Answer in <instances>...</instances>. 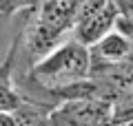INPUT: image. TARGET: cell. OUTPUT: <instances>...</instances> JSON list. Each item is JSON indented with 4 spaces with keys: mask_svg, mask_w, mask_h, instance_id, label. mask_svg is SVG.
Here are the masks:
<instances>
[{
    "mask_svg": "<svg viewBox=\"0 0 133 126\" xmlns=\"http://www.w3.org/2000/svg\"><path fill=\"white\" fill-rule=\"evenodd\" d=\"M118 20H120V13H118V9H115V5L109 0V2H107L104 7H100L95 13L82 18L80 22L76 24V29H73L76 40L80 42V44H84V47L91 49L104 36H109L111 31H115Z\"/></svg>",
    "mask_w": 133,
    "mask_h": 126,
    "instance_id": "cell-3",
    "label": "cell"
},
{
    "mask_svg": "<svg viewBox=\"0 0 133 126\" xmlns=\"http://www.w3.org/2000/svg\"><path fill=\"white\" fill-rule=\"evenodd\" d=\"M14 53H16V49H11L7 62L0 64V113H16L20 106H22V100H20V95L16 93L14 84H11Z\"/></svg>",
    "mask_w": 133,
    "mask_h": 126,
    "instance_id": "cell-6",
    "label": "cell"
},
{
    "mask_svg": "<svg viewBox=\"0 0 133 126\" xmlns=\"http://www.w3.org/2000/svg\"><path fill=\"white\" fill-rule=\"evenodd\" d=\"M98 75V80L111 84L122 100H133V64L122 62V64L100 66Z\"/></svg>",
    "mask_w": 133,
    "mask_h": 126,
    "instance_id": "cell-5",
    "label": "cell"
},
{
    "mask_svg": "<svg viewBox=\"0 0 133 126\" xmlns=\"http://www.w3.org/2000/svg\"><path fill=\"white\" fill-rule=\"evenodd\" d=\"M115 106L93 100H71L62 102L51 113L49 122L53 126H109Z\"/></svg>",
    "mask_w": 133,
    "mask_h": 126,
    "instance_id": "cell-2",
    "label": "cell"
},
{
    "mask_svg": "<svg viewBox=\"0 0 133 126\" xmlns=\"http://www.w3.org/2000/svg\"><path fill=\"white\" fill-rule=\"evenodd\" d=\"M115 5V9H118L120 18L124 20H133V0H111Z\"/></svg>",
    "mask_w": 133,
    "mask_h": 126,
    "instance_id": "cell-8",
    "label": "cell"
},
{
    "mask_svg": "<svg viewBox=\"0 0 133 126\" xmlns=\"http://www.w3.org/2000/svg\"><path fill=\"white\" fill-rule=\"evenodd\" d=\"M91 51V60H93V66H111V64H122V62L129 60L133 51V42L129 36H124L122 31H111L109 36H104L98 44L89 49ZM93 73V71H91Z\"/></svg>",
    "mask_w": 133,
    "mask_h": 126,
    "instance_id": "cell-4",
    "label": "cell"
},
{
    "mask_svg": "<svg viewBox=\"0 0 133 126\" xmlns=\"http://www.w3.org/2000/svg\"><path fill=\"white\" fill-rule=\"evenodd\" d=\"M0 126H16L14 113H0Z\"/></svg>",
    "mask_w": 133,
    "mask_h": 126,
    "instance_id": "cell-9",
    "label": "cell"
},
{
    "mask_svg": "<svg viewBox=\"0 0 133 126\" xmlns=\"http://www.w3.org/2000/svg\"><path fill=\"white\" fill-rule=\"evenodd\" d=\"M44 0H0V11L7 16H14L20 9H38Z\"/></svg>",
    "mask_w": 133,
    "mask_h": 126,
    "instance_id": "cell-7",
    "label": "cell"
},
{
    "mask_svg": "<svg viewBox=\"0 0 133 126\" xmlns=\"http://www.w3.org/2000/svg\"><path fill=\"white\" fill-rule=\"evenodd\" d=\"M91 71H93V60L89 47L80 44L78 40H69L56 47L47 58L36 62L31 69V78L40 86L51 89L56 93L76 82L89 80Z\"/></svg>",
    "mask_w": 133,
    "mask_h": 126,
    "instance_id": "cell-1",
    "label": "cell"
}]
</instances>
